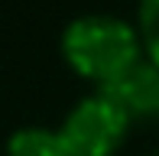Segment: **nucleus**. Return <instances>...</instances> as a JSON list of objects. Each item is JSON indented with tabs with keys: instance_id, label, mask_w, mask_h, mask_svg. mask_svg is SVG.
Segmentation results:
<instances>
[{
	"instance_id": "f257e3e1",
	"label": "nucleus",
	"mask_w": 159,
	"mask_h": 156,
	"mask_svg": "<svg viewBox=\"0 0 159 156\" xmlns=\"http://www.w3.org/2000/svg\"><path fill=\"white\" fill-rule=\"evenodd\" d=\"M143 55L140 33L114 13L75 16L62 33V59L78 78L104 88L133 59Z\"/></svg>"
},
{
	"instance_id": "f03ea898",
	"label": "nucleus",
	"mask_w": 159,
	"mask_h": 156,
	"mask_svg": "<svg viewBox=\"0 0 159 156\" xmlns=\"http://www.w3.org/2000/svg\"><path fill=\"white\" fill-rule=\"evenodd\" d=\"M59 130L71 156H117L130 133V120L104 91H94L65 114Z\"/></svg>"
},
{
	"instance_id": "7ed1b4c3",
	"label": "nucleus",
	"mask_w": 159,
	"mask_h": 156,
	"mask_svg": "<svg viewBox=\"0 0 159 156\" xmlns=\"http://www.w3.org/2000/svg\"><path fill=\"white\" fill-rule=\"evenodd\" d=\"M98 91H104L124 111L130 124L159 120V65L153 59H146V55L133 59L120 75H114Z\"/></svg>"
},
{
	"instance_id": "20e7f679",
	"label": "nucleus",
	"mask_w": 159,
	"mask_h": 156,
	"mask_svg": "<svg viewBox=\"0 0 159 156\" xmlns=\"http://www.w3.org/2000/svg\"><path fill=\"white\" fill-rule=\"evenodd\" d=\"M7 156H71L59 127H20L7 140Z\"/></svg>"
},
{
	"instance_id": "39448f33",
	"label": "nucleus",
	"mask_w": 159,
	"mask_h": 156,
	"mask_svg": "<svg viewBox=\"0 0 159 156\" xmlns=\"http://www.w3.org/2000/svg\"><path fill=\"white\" fill-rule=\"evenodd\" d=\"M136 33L143 55L159 65V0H140L136 7Z\"/></svg>"
},
{
	"instance_id": "423d86ee",
	"label": "nucleus",
	"mask_w": 159,
	"mask_h": 156,
	"mask_svg": "<svg viewBox=\"0 0 159 156\" xmlns=\"http://www.w3.org/2000/svg\"><path fill=\"white\" fill-rule=\"evenodd\" d=\"M153 156H159V153H153Z\"/></svg>"
}]
</instances>
